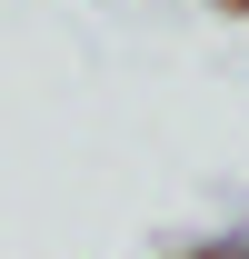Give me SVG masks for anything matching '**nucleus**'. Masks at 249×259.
<instances>
[{"label":"nucleus","mask_w":249,"mask_h":259,"mask_svg":"<svg viewBox=\"0 0 249 259\" xmlns=\"http://www.w3.org/2000/svg\"><path fill=\"white\" fill-rule=\"evenodd\" d=\"M229 10H249V0H229Z\"/></svg>","instance_id":"obj_2"},{"label":"nucleus","mask_w":249,"mask_h":259,"mask_svg":"<svg viewBox=\"0 0 249 259\" xmlns=\"http://www.w3.org/2000/svg\"><path fill=\"white\" fill-rule=\"evenodd\" d=\"M210 259H249V249H210Z\"/></svg>","instance_id":"obj_1"}]
</instances>
